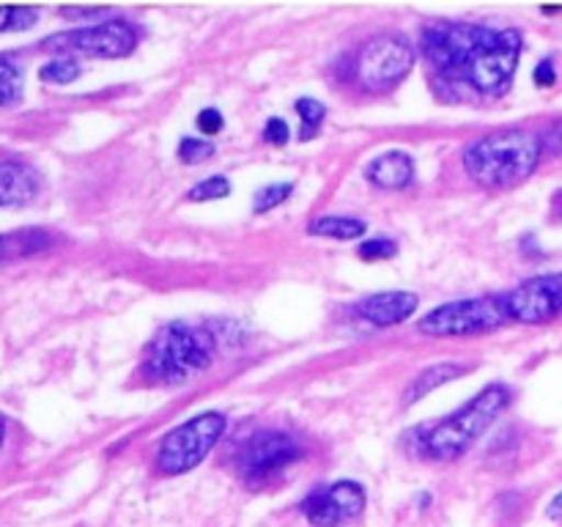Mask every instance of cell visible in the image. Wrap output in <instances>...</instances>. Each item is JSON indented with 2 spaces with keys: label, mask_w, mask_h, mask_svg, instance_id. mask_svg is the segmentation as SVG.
I'll return each mask as SVG.
<instances>
[{
  "label": "cell",
  "mask_w": 562,
  "mask_h": 527,
  "mask_svg": "<svg viewBox=\"0 0 562 527\" xmlns=\"http://www.w3.org/2000/svg\"><path fill=\"white\" fill-rule=\"evenodd\" d=\"M514 322L508 311L505 294L497 296H472V300L448 302L434 307L420 318L417 329L434 338H464V335H483L503 329Z\"/></svg>",
  "instance_id": "5"
},
{
  "label": "cell",
  "mask_w": 562,
  "mask_h": 527,
  "mask_svg": "<svg viewBox=\"0 0 562 527\" xmlns=\"http://www.w3.org/2000/svg\"><path fill=\"white\" fill-rule=\"evenodd\" d=\"M225 426L228 421L223 412H203V415L190 417L162 439L157 450V467L165 475H181V472L195 470L212 453L214 445L223 439Z\"/></svg>",
  "instance_id": "6"
},
{
  "label": "cell",
  "mask_w": 562,
  "mask_h": 527,
  "mask_svg": "<svg viewBox=\"0 0 562 527\" xmlns=\"http://www.w3.org/2000/svg\"><path fill=\"white\" fill-rule=\"evenodd\" d=\"M554 80H558V75H554V64L552 60H541V64L536 66V86L549 88L554 86Z\"/></svg>",
  "instance_id": "30"
},
{
  "label": "cell",
  "mask_w": 562,
  "mask_h": 527,
  "mask_svg": "<svg viewBox=\"0 0 562 527\" xmlns=\"http://www.w3.org/2000/svg\"><path fill=\"white\" fill-rule=\"evenodd\" d=\"M547 516H549V519H562V492L552 500V503H549Z\"/></svg>",
  "instance_id": "31"
},
{
  "label": "cell",
  "mask_w": 562,
  "mask_h": 527,
  "mask_svg": "<svg viewBox=\"0 0 562 527\" xmlns=\"http://www.w3.org/2000/svg\"><path fill=\"white\" fill-rule=\"evenodd\" d=\"M398 253V245L387 236H373V239L362 242L360 245V258L362 261H387Z\"/></svg>",
  "instance_id": "24"
},
{
  "label": "cell",
  "mask_w": 562,
  "mask_h": 527,
  "mask_svg": "<svg viewBox=\"0 0 562 527\" xmlns=\"http://www.w3.org/2000/svg\"><path fill=\"white\" fill-rule=\"evenodd\" d=\"M291 192H294V184H289V181H280V184L263 187V190L256 195V203H252V209H256L258 214L269 212V209H274V206H280V203L289 201Z\"/></svg>",
  "instance_id": "23"
},
{
  "label": "cell",
  "mask_w": 562,
  "mask_h": 527,
  "mask_svg": "<svg viewBox=\"0 0 562 527\" xmlns=\"http://www.w3.org/2000/svg\"><path fill=\"white\" fill-rule=\"evenodd\" d=\"M417 307H420V296L415 291H379V294L366 296L357 305V313L373 327H395L406 322Z\"/></svg>",
  "instance_id": "12"
},
{
  "label": "cell",
  "mask_w": 562,
  "mask_h": 527,
  "mask_svg": "<svg viewBox=\"0 0 562 527\" xmlns=\"http://www.w3.org/2000/svg\"><path fill=\"white\" fill-rule=\"evenodd\" d=\"M514 322L547 324L562 313V272L538 274L505 294Z\"/></svg>",
  "instance_id": "11"
},
{
  "label": "cell",
  "mask_w": 562,
  "mask_h": 527,
  "mask_svg": "<svg viewBox=\"0 0 562 527\" xmlns=\"http://www.w3.org/2000/svg\"><path fill=\"white\" fill-rule=\"evenodd\" d=\"M464 373L467 368L459 366V362H439V366L426 368V371L417 373L409 382V388L404 390V406L417 404V401L426 399L428 393H434V390L442 388V384L453 382V379L464 377Z\"/></svg>",
  "instance_id": "15"
},
{
  "label": "cell",
  "mask_w": 562,
  "mask_h": 527,
  "mask_svg": "<svg viewBox=\"0 0 562 527\" xmlns=\"http://www.w3.org/2000/svg\"><path fill=\"white\" fill-rule=\"evenodd\" d=\"M53 245V234L44 228H16L3 236V261L11 264L16 258L36 256Z\"/></svg>",
  "instance_id": "16"
},
{
  "label": "cell",
  "mask_w": 562,
  "mask_h": 527,
  "mask_svg": "<svg viewBox=\"0 0 562 527\" xmlns=\"http://www.w3.org/2000/svg\"><path fill=\"white\" fill-rule=\"evenodd\" d=\"M223 126L225 119L217 108H206L198 113V130H201L203 135H217V132H223Z\"/></svg>",
  "instance_id": "26"
},
{
  "label": "cell",
  "mask_w": 562,
  "mask_h": 527,
  "mask_svg": "<svg viewBox=\"0 0 562 527\" xmlns=\"http://www.w3.org/2000/svg\"><path fill=\"white\" fill-rule=\"evenodd\" d=\"M415 66V47L398 33H382L360 47L355 58V77L366 91H390Z\"/></svg>",
  "instance_id": "7"
},
{
  "label": "cell",
  "mask_w": 562,
  "mask_h": 527,
  "mask_svg": "<svg viewBox=\"0 0 562 527\" xmlns=\"http://www.w3.org/2000/svg\"><path fill=\"white\" fill-rule=\"evenodd\" d=\"M307 231H311L313 236H329V239H360V236L366 234V220L333 217V214H327V217L313 220Z\"/></svg>",
  "instance_id": "17"
},
{
  "label": "cell",
  "mask_w": 562,
  "mask_h": 527,
  "mask_svg": "<svg viewBox=\"0 0 562 527\" xmlns=\"http://www.w3.org/2000/svg\"><path fill=\"white\" fill-rule=\"evenodd\" d=\"M510 390L494 382L483 388L464 410L453 412L423 439V453L434 461H456L475 445V439L508 410Z\"/></svg>",
  "instance_id": "4"
},
{
  "label": "cell",
  "mask_w": 562,
  "mask_h": 527,
  "mask_svg": "<svg viewBox=\"0 0 562 527\" xmlns=\"http://www.w3.org/2000/svg\"><path fill=\"white\" fill-rule=\"evenodd\" d=\"M543 154H552V157H562V119L554 121L547 132L541 135Z\"/></svg>",
  "instance_id": "27"
},
{
  "label": "cell",
  "mask_w": 562,
  "mask_h": 527,
  "mask_svg": "<svg viewBox=\"0 0 562 527\" xmlns=\"http://www.w3.org/2000/svg\"><path fill=\"white\" fill-rule=\"evenodd\" d=\"M80 64L75 58H53L49 64H44L38 69V77L44 82H53V86H69V82H75L80 77Z\"/></svg>",
  "instance_id": "20"
},
{
  "label": "cell",
  "mask_w": 562,
  "mask_h": 527,
  "mask_svg": "<svg viewBox=\"0 0 562 527\" xmlns=\"http://www.w3.org/2000/svg\"><path fill=\"white\" fill-rule=\"evenodd\" d=\"M214 154V143L201 141V137H184L179 143V159L187 165H198Z\"/></svg>",
  "instance_id": "25"
},
{
  "label": "cell",
  "mask_w": 562,
  "mask_h": 527,
  "mask_svg": "<svg viewBox=\"0 0 562 527\" xmlns=\"http://www.w3.org/2000/svg\"><path fill=\"white\" fill-rule=\"evenodd\" d=\"M214 344L209 329L187 327V324H168L151 340L143 377L154 384H181L195 373L206 371L214 360Z\"/></svg>",
  "instance_id": "3"
},
{
  "label": "cell",
  "mask_w": 562,
  "mask_h": 527,
  "mask_svg": "<svg viewBox=\"0 0 562 527\" xmlns=\"http://www.w3.org/2000/svg\"><path fill=\"white\" fill-rule=\"evenodd\" d=\"M558 11H562L560 5H543V14H558Z\"/></svg>",
  "instance_id": "32"
},
{
  "label": "cell",
  "mask_w": 562,
  "mask_h": 527,
  "mask_svg": "<svg viewBox=\"0 0 562 527\" xmlns=\"http://www.w3.org/2000/svg\"><path fill=\"white\" fill-rule=\"evenodd\" d=\"M541 135L527 130H497L464 152V168L477 184L508 190L530 179L541 162Z\"/></svg>",
  "instance_id": "2"
},
{
  "label": "cell",
  "mask_w": 562,
  "mask_h": 527,
  "mask_svg": "<svg viewBox=\"0 0 562 527\" xmlns=\"http://www.w3.org/2000/svg\"><path fill=\"white\" fill-rule=\"evenodd\" d=\"M38 187H42V181H38V173L31 165L11 157L0 162V203H3V209L31 203L38 195Z\"/></svg>",
  "instance_id": "13"
},
{
  "label": "cell",
  "mask_w": 562,
  "mask_h": 527,
  "mask_svg": "<svg viewBox=\"0 0 562 527\" xmlns=\"http://www.w3.org/2000/svg\"><path fill=\"white\" fill-rule=\"evenodd\" d=\"M294 108L302 119V132H300L302 141H311V137H316L318 126H322L324 119H327V108H324L318 99H311V97L296 99Z\"/></svg>",
  "instance_id": "19"
},
{
  "label": "cell",
  "mask_w": 562,
  "mask_h": 527,
  "mask_svg": "<svg viewBox=\"0 0 562 527\" xmlns=\"http://www.w3.org/2000/svg\"><path fill=\"white\" fill-rule=\"evenodd\" d=\"M289 124L283 119H269L267 126H263V141L274 143V146H285L289 143Z\"/></svg>",
  "instance_id": "28"
},
{
  "label": "cell",
  "mask_w": 562,
  "mask_h": 527,
  "mask_svg": "<svg viewBox=\"0 0 562 527\" xmlns=\"http://www.w3.org/2000/svg\"><path fill=\"white\" fill-rule=\"evenodd\" d=\"M231 192V181L225 176H209V179L198 181L187 198L190 201H217V198H225Z\"/></svg>",
  "instance_id": "22"
},
{
  "label": "cell",
  "mask_w": 562,
  "mask_h": 527,
  "mask_svg": "<svg viewBox=\"0 0 562 527\" xmlns=\"http://www.w3.org/2000/svg\"><path fill=\"white\" fill-rule=\"evenodd\" d=\"M423 53L445 80L475 88L483 97H503L516 75L521 33L472 22H434L423 31Z\"/></svg>",
  "instance_id": "1"
},
{
  "label": "cell",
  "mask_w": 562,
  "mask_h": 527,
  "mask_svg": "<svg viewBox=\"0 0 562 527\" xmlns=\"http://www.w3.org/2000/svg\"><path fill=\"white\" fill-rule=\"evenodd\" d=\"M302 456L300 442H296L291 434L274 431H258L241 445L239 450V472L247 483L258 486V483H267L269 478L278 475L280 470H285L289 464H294Z\"/></svg>",
  "instance_id": "9"
},
{
  "label": "cell",
  "mask_w": 562,
  "mask_h": 527,
  "mask_svg": "<svg viewBox=\"0 0 562 527\" xmlns=\"http://www.w3.org/2000/svg\"><path fill=\"white\" fill-rule=\"evenodd\" d=\"M366 511V489L357 481H335L313 489L302 500V514L313 527H340Z\"/></svg>",
  "instance_id": "10"
},
{
  "label": "cell",
  "mask_w": 562,
  "mask_h": 527,
  "mask_svg": "<svg viewBox=\"0 0 562 527\" xmlns=\"http://www.w3.org/2000/svg\"><path fill=\"white\" fill-rule=\"evenodd\" d=\"M366 176L382 190H404L415 179V159L406 152H387L368 162Z\"/></svg>",
  "instance_id": "14"
},
{
  "label": "cell",
  "mask_w": 562,
  "mask_h": 527,
  "mask_svg": "<svg viewBox=\"0 0 562 527\" xmlns=\"http://www.w3.org/2000/svg\"><path fill=\"white\" fill-rule=\"evenodd\" d=\"M60 14L66 16V20H86V16H102L108 14L110 9H104V5H64V9H58Z\"/></svg>",
  "instance_id": "29"
},
{
  "label": "cell",
  "mask_w": 562,
  "mask_h": 527,
  "mask_svg": "<svg viewBox=\"0 0 562 527\" xmlns=\"http://www.w3.org/2000/svg\"><path fill=\"white\" fill-rule=\"evenodd\" d=\"M47 53L55 58L69 55H88V58H126L137 47V31L130 20L102 22L91 27H75V31L53 33L42 42Z\"/></svg>",
  "instance_id": "8"
},
{
  "label": "cell",
  "mask_w": 562,
  "mask_h": 527,
  "mask_svg": "<svg viewBox=\"0 0 562 527\" xmlns=\"http://www.w3.org/2000/svg\"><path fill=\"white\" fill-rule=\"evenodd\" d=\"M38 20V9L33 5H3V20H0V33L25 31Z\"/></svg>",
  "instance_id": "21"
},
{
  "label": "cell",
  "mask_w": 562,
  "mask_h": 527,
  "mask_svg": "<svg viewBox=\"0 0 562 527\" xmlns=\"http://www.w3.org/2000/svg\"><path fill=\"white\" fill-rule=\"evenodd\" d=\"M22 97V69L9 53L0 55V104L11 108Z\"/></svg>",
  "instance_id": "18"
}]
</instances>
